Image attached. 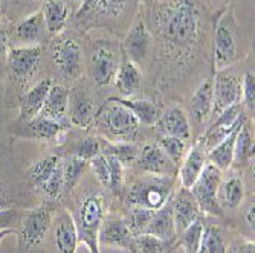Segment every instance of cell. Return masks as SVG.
Wrapping results in <instances>:
<instances>
[{
    "label": "cell",
    "mask_w": 255,
    "mask_h": 253,
    "mask_svg": "<svg viewBox=\"0 0 255 253\" xmlns=\"http://www.w3.org/2000/svg\"><path fill=\"white\" fill-rule=\"evenodd\" d=\"M171 211L174 220L176 235L179 237L190 227V224L202 214L196 198L193 197L191 191L187 188H180L171 197Z\"/></svg>",
    "instance_id": "obj_21"
},
{
    "label": "cell",
    "mask_w": 255,
    "mask_h": 253,
    "mask_svg": "<svg viewBox=\"0 0 255 253\" xmlns=\"http://www.w3.org/2000/svg\"><path fill=\"white\" fill-rule=\"evenodd\" d=\"M41 14L44 18L48 35L57 37L66 29L69 14L71 12H69L66 0H46L41 8Z\"/></svg>",
    "instance_id": "obj_29"
},
{
    "label": "cell",
    "mask_w": 255,
    "mask_h": 253,
    "mask_svg": "<svg viewBox=\"0 0 255 253\" xmlns=\"http://www.w3.org/2000/svg\"><path fill=\"white\" fill-rule=\"evenodd\" d=\"M188 118L191 122V127L196 128H205V125L213 116V78H206L202 81L190 101V110Z\"/></svg>",
    "instance_id": "obj_22"
},
{
    "label": "cell",
    "mask_w": 255,
    "mask_h": 253,
    "mask_svg": "<svg viewBox=\"0 0 255 253\" xmlns=\"http://www.w3.org/2000/svg\"><path fill=\"white\" fill-rule=\"evenodd\" d=\"M154 128L157 136H173L185 142L190 141L193 136V127L188 114L179 105H170L165 110H160Z\"/></svg>",
    "instance_id": "obj_17"
},
{
    "label": "cell",
    "mask_w": 255,
    "mask_h": 253,
    "mask_svg": "<svg viewBox=\"0 0 255 253\" xmlns=\"http://www.w3.org/2000/svg\"><path fill=\"white\" fill-rule=\"evenodd\" d=\"M245 221H246L248 227L254 232V221H255V218H254V197L249 200L246 209H245Z\"/></svg>",
    "instance_id": "obj_51"
},
{
    "label": "cell",
    "mask_w": 255,
    "mask_h": 253,
    "mask_svg": "<svg viewBox=\"0 0 255 253\" xmlns=\"http://www.w3.org/2000/svg\"><path fill=\"white\" fill-rule=\"evenodd\" d=\"M106 214V200L101 191L86 192L75 204L72 217L77 226L78 241L87 247L89 253H101L98 235Z\"/></svg>",
    "instance_id": "obj_2"
},
{
    "label": "cell",
    "mask_w": 255,
    "mask_h": 253,
    "mask_svg": "<svg viewBox=\"0 0 255 253\" xmlns=\"http://www.w3.org/2000/svg\"><path fill=\"white\" fill-rule=\"evenodd\" d=\"M52 60L60 77L66 81H75L83 72L81 46L67 37H57L52 41Z\"/></svg>",
    "instance_id": "obj_10"
},
{
    "label": "cell",
    "mask_w": 255,
    "mask_h": 253,
    "mask_svg": "<svg viewBox=\"0 0 255 253\" xmlns=\"http://www.w3.org/2000/svg\"><path fill=\"white\" fill-rule=\"evenodd\" d=\"M226 253H255L254 240L248 238H237L228 246Z\"/></svg>",
    "instance_id": "obj_48"
},
{
    "label": "cell",
    "mask_w": 255,
    "mask_h": 253,
    "mask_svg": "<svg viewBox=\"0 0 255 253\" xmlns=\"http://www.w3.org/2000/svg\"><path fill=\"white\" fill-rule=\"evenodd\" d=\"M97 5H98V0H81V6L77 12V17L81 18V17L90 14L92 11L97 9Z\"/></svg>",
    "instance_id": "obj_49"
},
{
    "label": "cell",
    "mask_w": 255,
    "mask_h": 253,
    "mask_svg": "<svg viewBox=\"0 0 255 253\" xmlns=\"http://www.w3.org/2000/svg\"><path fill=\"white\" fill-rule=\"evenodd\" d=\"M223 12L219 14L214 34L213 61L216 72L225 71L229 66H233L239 58V44L234 29V20L233 17L223 15Z\"/></svg>",
    "instance_id": "obj_8"
},
{
    "label": "cell",
    "mask_w": 255,
    "mask_h": 253,
    "mask_svg": "<svg viewBox=\"0 0 255 253\" xmlns=\"http://www.w3.org/2000/svg\"><path fill=\"white\" fill-rule=\"evenodd\" d=\"M25 208H5L0 209V232L2 231H14L20 226Z\"/></svg>",
    "instance_id": "obj_44"
},
{
    "label": "cell",
    "mask_w": 255,
    "mask_h": 253,
    "mask_svg": "<svg viewBox=\"0 0 255 253\" xmlns=\"http://www.w3.org/2000/svg\"><path fill=\"white\" fill-rule=\"evenodd\" d=\"M90 78L98 87H106L113 83L118 72V54L117 49L107 41H97L90 57Z\"/></svg>",
    "instance_id": "obj_12"
},
{
    "label": "cell",
    "mask_w": 255,
    "mask_h": 253,
    "mask_svg": "<svg viewBox=\"0 0 255 253\" xmlns=\"http://www.w3.org/2000/svg\"><path fill=\"white\" fill-rule=\"evenodd\" d=\"M151 48L153 34L147 26V21L144 18H137L124 38L123 52L127 60L134 63L137 67H141L147 63Z\"/></svg>",
    "instance_id": "obj_13"
},
{
    "label": "cell",
    "mask_w": 255,
    "mask_h": 253,
    "mask_svg": "<svg viewBox=\"0 0 255 253\" xmlns=\"http://www.w3.org/2000/svg\"><path fill=\"white\" fill-rule=\"evenodd\" d=\"M107 159L109 164V172H110V186L109 189L115 194V195H123L124 192V167L117 157H113L110 154L103 153Z\"/></svg>",
    "instance_id": "obj_43"
},
{
    "label": "cell",
    "mask_w": 255,
    "mask_h": 253,
    "mask_svg": "<svg viewBox=\"0 0 255 253\" xmlns=\"http://www.w3.org/2000/svg\"><path fill=\"white\" fill-rule=\"evenodd\" d=\"M206 154H208V151L199 141H196L191 145V148L185 153L182 162L177 168V177L180 180L182 188L190 189L194 185V181L197 180V177L203 171L205 165L208 164Z\"/></svg>",
    "instance_id": "obj_24"
},
{
    "label": "cell",
    "mask_w": 255,
    "mask_h": 253,
    "mask_svg": "<svg viewBox=\"0 0 255 253\" xmlns=\"http://www.w3.org/2000/svg\"><path fill=\"white\" fill-rule=\"evenodd\" d=\"M222 2H229V0H222Z\"/></svg>",
    "instance_id": "obj_54"
},
{
    "label": "cell",
    "mask_w": 255,
    "mask_h": 253,
    "mask_svg": "<svg viewBox=\"0 0 255 253\" xmlns=\"http://www.w3.org/2000/svg\"><path fill=\"white\" fill-rule=\"evenodd\" d=\"M8 235H15V232L14 231H2L0 232V243H2Z\"/></svg>",
    "instance_id": "obj_52"
},
{
    "label": "cell",
    "mask_w": 255,
    "mask_h": 253,
    "mask_svg": "<svg viewBox=\"0 0 255 253\" xmlns=\"http://www.w3.org/2000/svg\"><path fill=\"white\" fill-rule=\"evenodd\" d=\"M94 122L98 124L100 130L110 142H130L141 128V124L137 122L134 114L120 104L115 96L104 102L95 114Z\"/></svg>",
    "instance_id": "obj_5"
},
{
    "label": "cell",
    "mask_w": 255,
    "mask_h": 253,
    "mask_svg": "<svg viewBox=\"0 0 255 253\" xmlns=\"http://www.w3.org/2000/svg\"><path fill=\"white\" fill-rule=\"evenodd\" d=\"M118 91L124 98H133L139 93L142 85V72L134 63L124 58L118 67V72L113 78Z\"/></svg>",
    "instance_id": "obj_26"
},
{
    "label": "cell",
    "mask_w": 255,
    "mask_h": 253,
    "mask_svg": "<svg viewBox=\"0 0 255 253\" xmlns=\"http://www.w3.org/2000/svg\"><path fill=\"white\" fill-rule=\"evenodd\" d=\"M156 144L170 157L171 162L179 168L185 153H187V142L179 139V137H173V136H157Z\"/></svg>",
    "instance_id": "obj_39"
},
{
    "label": "cell",
    "mask_w": 255,
    "mask_h": 253,
    "mask_svg": "<svg viewBox=\"0 0 255 253\" xmlns=\"http://www.w3.org/2000/svg\"><path fill=\"white\" fill-rule=\"evenodd\" d=\"M248 122V121H246ZM243 125V124H242ZM237 127L234 131H231L225 139H222L216 147H213L206 154L208 162L217 167L220 171H229L233 168L234 164V147H236V137L239 134V130L242 128Z\"/></svg>",
    "instance_id": "obj_31"
},
{
    "label": "cell",
    "mask_w": 255,
    "mask_h": 253,
    "mask_svg": "<svg viewBox=\"0 0 255 253\" xmlns=\"http://www.w3.org/2000/svg\"><path fill=\"white\" fill-rule=\"evenodd\" d=\"M133 237L134 235L128 229L124 217L118 214H106L100 227V235H98L100 246L131 252Z\"/></svg>",
    "instance_id": "obj_16"
},
{
    "label": "cell",
    "mask_w": 255,
    "mask_h": 253,
    "mask_svg": "<svg viewBox=\"0 0 255 253\" xmlns=\"http://www.w3.org/2000/svg\"><path fill=\"white\" fill-rule=\"evenodd\" d=\"M174 250H168V252H165V253H173Z\"/></svg>",
    "instance_id": "obj_53"
},
{
    "label": "cell",
    "mask_w": 255,
    "mask_h": 253,
    "mask_svg": "<svg viewBox=\"0 0 255 253\" xmlns=\"http://www.w3.org/2000/svg\"><path fill=\"white\" fill-rule=\"evenodd\" d=\"M245 180L240 169L231 168L228 175H222L220 185L217 189V201L223 214L237 211L245 200Z\"/></svg>",
    "instance_id": "obj_20"
},
{
    "label": "cell",
    "mask_w": 255,
    "mask_h": 253,
    "mask_svg": "<svg viewBox=\"0 0 255 253\" xmlns=\"http://www.w3.org/2000/svg\"><path fill=\"white\" fill-rule=\"evenodd\" d=\"M9 127L12 136L20 137V139H34L48 144H58L61 141L63 133L67 130V125L48 119L41 114H37L35 118L25 122L15 121Z\"/></svg>",
    "instance_id": "obj_11"
},
{
    "label": "cell",
    "mask_w": 255,
    "mask_h": 253,
    "mask_svg": "<svg viewBox=\"0 0 255 253\" xmlns=\"http://www.w3.org/2000/svg\"><path fill=\"white\" fill-rule=\"evenodd\" d=\"M67 107H69V90L64 85L54 83L48 91V96L44 99L40 114L69 127L71 124H69L67 119Z\"/></svg>",
    "instance_id": "obj_25"
},
{
    "label": "cell",
    "mask_w": 255,
    "mask_h": 253,
    "mask_svg": "<svg viewBox=\"0 0 255 253\" xmlns=\"http://www.w3.org/2000/svg\"><path fill=\"white\" fill-rule=\"evenodd\" d=\"M101 153V137L97 136H87L83 139H78L72 147V156H77L86 162L94 159L97 154Z\"/></svg>",
    "instance_id": "obj_42"
},
{
    "label": "cell",
    "mask_w": 255,
    "mask_h": 253,
    "mask_svg": "<svg viewBox=\"0 0 255 253\" xmlns=\"http://www.w3.org/2000/svg\"><path fill=\"white\" fill-rule=\"evenodd\" d=\"M179 247L177 241L162 240L151 234H137L133 237L131 253H165Z\"/></svg>",
    "instance_id": "obj_36"
},
{
    "label": "cell",
    "mask_w": 255,
    "mask_h": 253,
    "mask_svg": "<svg viewBox=\"0 0 255 253\" xmlns=\"http://www.w3.org/2000/svg\"><path fill=\"white\" fill-rule=\"evenodd\" d=\"M120 104L127 107L137 119V122L145 127H154L160 108L156 102L150 99H134V98H117Z\"/></svg>",
    "instance_id": "obj_32"
},
{
    "label": "cell",
    "mask_w": 255,
    "mask_h": 253,
    "mask_svg": "<svg viewBox=\"0 0 255 253\" xmlns=\"http://www.w3.org/2000/svg\"><path fill=\"white\" fill-rule=\"evenodd\" d=\"M49 234L55 253H77L80 241L77 226L71 212H67L66 209L55 212Z\"/></svg>",
    "instance_id": "obj_15"
},
{
    "label": "cell",
    "mask_w": 255,
    "mask_h": 253,
    "mask_svg": "<svg viewBox=\"0 0 255 253\" xmlns=\"http://www.w3.org/2000/svg\"><path fill=\"white\" fill-rule=\"evenodd\" d=\"M54 84L52 78H43L37 81L34 85H31L26 91L18 96V118L17 121L25 122L32 118H35L37 114H40L41 107L44 104V99L48 96V91L51 85Z\"/></svg>",
    "instance_id": "obj_23"
},
{
    "label": "cell",
    "mask_w": 255,
    "mask_h": 253,
    "mask_svg": "<svg viewBox=\"0 0 255 253\" xmlns=\"http://www.w3.org/2000/svg\"><path fill=\"white\" fill-rule=\"evenodd\" d=\"M74 2H78V0H74Z\"/></svg>",
    "instance_id": "obj_55"
},
{
    "label": "cell",
    "mask_w": 255,
    "mask_h": 253,
    "mask_svg": "<svg viewBox=\"0 0 255 253\" xmlns=\"http://www.w3.org/2000/svg\"><path fill=\"white\" fill-rule=\"evenodd\" d=\"M223 171H220L217 167L208 162L194 181V185L190 188L193 197L196 198L202 214L205 215H214V217H222L223 211L219 206L217 201V189L220 185Z\"/></svg>",
    "instance_id": "obj_9"
},
{
    "label": "cell",
    "mask_w": 255,
    "mask_h": 253,
    "mask_svg": "<svg viewBox=\"0 0 255 253\" xmlns=\"http://www.w3.org/2000/svg\"><path fill=\"white\" fill-rule=\"evenodd\" d=\"M89 167L94 172V175L97 177V180L101 183L104 188L109 189L110 186V172H109V164H107V159L103 153L97 154L94 159L89 160Z\"/></svg>",
    "instance_id": "obj_45"
},
{
    "label": "cell",
    "mask_w": 255,
    "mask_h": 253,
    "mask_svg": "<svg viewBox=\"0 0 255 253\" xmlns=\"http://www.w3.org/2000/svg\"><path fill=\"white\" fill-rule=\"evenodd\" d=\"M14 35L20 43H23L25 46L41 44L44 41L46 35H48L41 9L28 15L26 18H23L14 28Z\"/></svg>",
    "instance_id": "obj_27"
},
{
    "label": "cell",
    "mask_w": 255,
    "mask_h": 253,
    "mask_svg": "<svg viewBox=\"0 0 255 253\" xmlns=\"http://www.w3.org/2000/svg\"><path fill=\"white\" fill-rule=\"evenodd\" d=\"M57 212V203L55 201H41L34 208L25 209L17 229V238H18V249L31 250L38 247L49 235L54 215Z\"/></svg>",
    "instance_id": "obj_6"
},
{
    "label": "cell",
    "mask_w": 255,
    "mask_h": 253,
    "mask_svg": "<svg viewBox=\"0 0 255 253\" xmlns=\"http://www.w3.org/2000/svg\"><path fill=\"white\" fill-rule=\"evenodd\" d=\"M41 52H43L41 44L9 48L6 55L8 58L6 72L11 84L20 91V95L29 88V83L37 75L40 60H41Z\"/></svg>",
    "instance_id": "obj_7"
},
{
    "label": "cell",
    "mask_w": 255,
    "mask_h": 253,
    "mask_svg": "<svg viewBox=\"0 0 255 253\" xmlns=\"http://www.w3.org/2000/svg\"><path fill=\"white\" fill-rule=\"evenodd\" d=\"M174 181L176 175H142L124 189L123 201L128 208L157 211L173 197Z\"/></svg>",
    "instance_id": "obj_3"
},
{
    "label": "cell",
    "mask_w": 255,
    "mask_h": 253,
    "mask_svg": "<svg viewBox=\"0 0 255 253\" xmlns=\"http://www.w3.org/2000/svg\"><path fill=\"white\" fill-rule=\"evenodd\" d=\"M228 241L223 227L214 221H205L197 253H226Z\"/></svg>",
    "instance_id": "obj_33"
},
{
    "label": "cell",
    "mask_w": 255,
    "mask_h": 253,
    "mask_svg": "<svg viewBox=\"0 0 255 253\" xmlns=\"http://www.w3.org/2000/svg\"><path fill=\"white\" fill-rule=\"evenodd\" d=\"M134 164H137V168L145 174L177 175V167L156 142H148L139 150Z\"/></svg>",
    "instance_id": "obj_18"
},
{
    "label": "cell",
    "mask_w": 255,
    "mask_h": 253,
    "mask_svg": "<svg viewBox=\"0 0 255 253\" xmlns=\"http://www.w3.org/2000/svg\"><path fill=\"white\" fill-rule=\"evenodd\" d=\"M205 221H206V215L200 214L187 229L185 232H182L177 237V244L180 247H183L185 253H197L199 246H200V238H202V232L205 227Z\"/></svg>",
    "instance_id": "obj_38"
},
{
    "label": "cell",
    "mask_w": 255,
    "mask_h": 253,
    "mask_svg": "<svg viewBox=\"0 0 255 253\" xmlns=\"http://www.w3.org/2000/svg\"><path fill=\"white\" fill-rule=\"evenodd\" d=\"M61 164V159L58 154H46L40 159H37L35 162L29 165V168L25 172V180L28 183V186L31 191H38L43 183L49 178V175L57 169V167Z\"/></svg>",
    "instance_id": "obj_28"
},
{
    "label": "cell",
    "mask_w": 255,
    "mask_h": 253,
    "mask_svg": "<svg viewBox=\"0 0 255 253\" xmlns=\"http://www.w3.org/2000/svg\"><path fill=\"white\" fill-rule=\"evenodd\" d=\"M0 3H2V0H0Z\"/></svg>",
    "instance_id": "obj_56"
},
{
    "label": "cell",
    "mask_w": 255,
    "mask_h": 253,
    "mask_svg": "<svg viewBox=\"0 0 255 253\" xmlns=\"http://www.w3.org/2000/svg\"><path fill=\"white\" fill-rule=\"evenodd\" d=\"M63 188H64V180H63V167L61 164L57 167V169L49 175L43 185L40 186L38 192H41L49 201H58L63 198Z\"/></svg>",
    "instance_id": "obj_40"
},
{
    "label": "cell",
    "mask_w": 255,
    "mask_h": 253,
    "mask_svg": "<svg viewBox=\"0 0 255 253\" xmlns=\"http://www.w3.org/2000/svg\"><path fill=\"white\" fill-rule=\"evenodd\" d=\"M147 20L168 58L185 60L196 49L203 28V14L196 0H154Z\"/></svg>",
    "instance_id": "obj_1"
},
{
    "label": "cell",
    "mask_w": 255,
    "mask_h": 253,
    "mask_svg": "<svg viewBox=\"0 0 255 253\" xmlns=\"http://www.w3.org/2000/svg\"><path fill=\"white\" fill-rule=\"evenodd\" d=\"M9 51V44H8V32L3 26H0V61H2Z\"/></svg>",
    "instance_id": "obj_50"
},
{
    "label": "cell",
    "mask_w": 255,
    "mask_h": 253,
    "mask_svg": "<svg viewBox=\"0 0 255 253\" xmlns=\"http://www.w3.org/2000/svg\"><path fill=\"white\" fill-rule=\"evenodd\" d=\"M128 0H98L97 9L107 17H118L123 14Z\"/></svg>",
    "instance_id": "obj_47"
},
{
    "label": "cell",
    "mask_w": 255,
    "mask_h": 253,
    "mask_svg": "<svg viewBox=\"0 0 255 253\" xmlns=\"http://www.w3.org/2000/svg\"><path fill=\"white\" fill-rule=\"evenodd\" d=\"M101 153L117 157L123 167H131L139 154V148L131 142H110L101 137Z\"/></svg>",
    "instance_id": "obj_37"
},
{
    "label": "cell",
    "mask_w": 255,
    "mask_h": 253,
    "mask_svg": "<svg viewBox=\"0 0 255 253\" xmlns=\"http://www.w3.org/2000/svg\"><path fill=\"white\" fill-rule=\"evenodd\" d=\"M153 214H154V211L144 209V208H128L124 220H126L128 229L131 231V234L137 235V234L145 232V229H147Z\"/></svg>",
    "instance_id": "obj_41"
},
{
    "label": "cell",
    "mask_w": 255,
    "mask_h": 253,
    "mask_svg": "<svg viewBox=\"0 0 255 253\" xmlns=\"http://www.w3.org/2000/svg\"><path fill=\"white\" fill-rule=\"evenodd\" d=\"M242 104L254 114L255 108V77L252 72H246L242 78Z\"/></svg>",
    "instance_id": "obj_46"
},
{
    "label": "cell",
    "mask_w": 255,
    "mask_h": 253,
    "mask_svg": "<svg viewBox=\"0 0 255 253\" xmlns=\"http://www.w3.org/2000/svg\"><path fill=\"white\" fill-rule=\"evenodd\" d=\"M11 144V142H9ZM0 142V209L5 208H28L32 192L12 159L11 148Z\"/></svg>",
    "instance_id": "obj_4"
},
{
    "label": "cell",
    "mask_w": 255,
    "mask_h": 253,
    "mask_svg": "<svg viewBox=\"0 0 255 253\" xmlns=\"http://www.w3.org/2000/svg\"><path fill=\"white\" fill-rule=\"evenodd\" d=\"M144 234H151L162 240L177 241L174 220H173V211H171V198L162 206L160 209L154 211Z\"/></svg>",
    "instance_id": "obj_30"
},
{
    "label": "cell",
    "mask_w": 255,
    "mask_h": 253,
    "mask_svg": "<svg viewBox=\"0 0 255 253\" xmlns=\"http://www.w3.org/2000/svg\"><path fill=\"white\" fill-rule=\"evenodd\" d=\"M61 167H63V180H64V188H63V198H64L72 194V191L78 185L80 178L86 172L89 162L71 154L64 160H61Z\"/></svg>",
    "instance_id": "obj_35"
},
{
    "label": "cell",
    "mask_w": 255,
    "mask_h": 253,
    "mask_svg": "<svg viewBox=\"0 0 255 253\" xmlns=\"http://www.w3.org/2000/svg\"><path fill=\"white\" fill-rule=\"evenodd\" d=\"M242 101V81L228 69L216 72L213 78V116Z\"/></svg>",
    "instance_id": "obj_14"
},
{
    "label": "cell",
    "mask_w": 255,
    "mask_h": 253,
    "mask_svg": "<svg viewBox=\"0 0 255 253\" xmlns=\"http://www.w3.org/2000/svg\"><path fill=\"white\" fill-rule=\"evenodd\" d=\"M252 165H254V136L249 130L248 122H245L236 137L233 168L240 169V168L252 167Z\"/></svg>",
    "instance_id": "obj_34"
},
{
    "label": "cell",
    "mask_w": 255,
    "mask_h": 253,
    "mask_svg": "<svg viewBox=\"0 0 255 253\" xmlns=\"http://www.w3.org/2000/svg\"><path fill=\"white\" fill-rule=\"evenodd\" d=\"M95 101L84 88H74L69 93V124L81 130H89L95 121Z\"/></svg>",
    "instance_id": "obj_19"
}]
</instances>
